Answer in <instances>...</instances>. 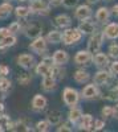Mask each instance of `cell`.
<instances>
[{
    "label": "cell",
    "instance_id": "obj_1",
    "mask_svg": "<svg viewBox=\"0 0 118 132\" xmlns=\"http://www.w3.org/2000/svg\"><path fill=\"white\" fill-rule=\"evenodd\" d=\"M84 37V33L77 28H67L62 30V44L67 46H70V45H76V44H78Z\"/></svg>",
    "mask_w": 118,
    "mask_h": 132
},
{
    "label": "cell",
    "instance_id": "obj_2",
    "mask_svg": "<svg viewBox=\"0 0 118 132\" xmlns=\"http://www.w3.org/2000/svg\"><path fill=\"white\" fill-rule=\"evenodd\" d=\"M61 98H62V102L67 107H74V106H78L80 101H81V93L73 87H65L61 93Z\"/></svg>",
    "mask_w": 118,
    "mask_h": 132
},
{
    "label": "cell",
    "instance_id": "obj_3",
    "mask_svg": "<svg viewBox=\"0 0 118 132\" xmlns=\"http://www.w3.org/2000/svg\"><path fill=\"white\" fill-rule=\"evenodd\" d=\"M80 93H81V99H84V101H95V99L102 98L100 86L95 85L94 82L85 83V86L82 87Z\"/></svg>",
    "mask_w": 118,
    "mask_h": 132
},
{
    "label": "cell",
    "instance_id": "obj_4",
    "mask_svg": "<svg viewBox=\"0 0 118 132\" xmlns=\"http://www.w3.org/2000/svg\"><path fill=\"white\" fill-rule=\"evenodd\" d=\"M104 42H105V36H104V33H102V30L101 32H95V33H93V35H90L89 36V40H88V50L89 52H92L93 54H95V53H98V52H101V48H102V45H104Z\"/></svg>",
    "mask_w": 118,
    "mask_h": 132
},
{
    "label": "cell",
    "instance_id": "obj_5",
    "mask_svg": "<svg viewBox=\"0 0 118 132\" xmlns=\"http://www.w3.org/2000/svg\"><path fill=\"white\" fill-rule=\"evenodd\" d=\"M114 78L115 77L110 73L109 69H98L97 73H95L94 77H93V82L95 85H98L100 87H106L113 82Z\"/></svg>",
    "mask_w": 118,
    "mask_h": 132
},
{
    "label": "cell",
    "instance_id": "obj_6",
    "mask_svg": "<svg viewBox=\"0 0 118 132\" xmlns=\"http://www.w3.org/2000/svg\"><path fill=\"white\" fill-rule=\"evenodd\" d=\"M29 8L32 13L47 16L50 12V3L48 0H29Z\"/></svg>",
    "mask_w": 118,
    "mask_h": 132
},
{
    "label": "cell",
    "instance_id": "obj_7",
    "mask_svg": "<svg viewBox=\"0 0 118 132\" xmlns=\"http://www.w3.org/2000/svg\"><path fill=\"white\" fill-rule=\"evenodd\" d=\"M48 41L45 37H37V38H33L32 40V42L29 44V50L33 52L36 54H39V56H45L47 52H48Z\"/></svg>",
    "mask_w": 118,
    "mask_h": 132
},
{
    "label": "cell",
    "instance_id": "obj_8",
    "mask_svg": "<svg viewBox=\"0 0 118 132\" xmlns=\"http://www.w3.org/2000/svg\"><path fill=\"white\" fill-rule=\"evenodd\" d=\"M73 62L77 66H88L93 63V53L89 52L88 49H82L78 50L73 57Z\"/></svg>",
    "mask_w": 118,
    "mask_h": 132
},
{
    "label": "cell",
    "instance_id": "obj_9",
    "mask_svg": "<svg viewBox=\"0 0 118 132\" xmlns=\"http://www.w3.org/2000/svg\"><path fill=\"white\" fill-rule=\"evenodd\" d=\"M110 17H112V11L110 8L108 7H100L94 13V20L97 24H101V25H106L110 21Z\"/></svg>",
    "mask_w": 118,
    "mask_h": 132
},
{
    "label": "cell",
    "instance_id": "obj_10",
    "mask_svg": "<svg viewBox=\"0 0 118 132\" xmlns=\"http://www.w3.org/2000/svg\"><path fill=\"white\" fill-rule=\"evenodd\" d=\"M16 61H17V65L20 66V68H23L24 70H31V69H33L35 66H36L35 57L32 56V54H29V53L20 54Z\"/></svg>",
    "mask_w": 118,
    "mask_h": 132
},
{
    "label": "cell",
    "instance_id": "obj_11",
    "mask_svg": "<svg viewBox=\"0 0 118 132\" xmlns=\"http://www.w3.org/2000/svg\"><path fill=\"white\" fill-rule=\"evenodd\" d=\"M47 106H48V99L41 94H36L31 101V108H32L33 112L44 111V110L47 108Z\"/></svg>",
    "mask_w": 118,
    "mask_h": 132
},
{
    "label": "cell",
    "instance_id": "obj_12",
    "mask_svg": "<svg viewBox=\"0 0 118 132\" xmlns=\"http://www.w3.org/2000/svg\"><path fill=\"white\" fill-rule=\"evenodd\" d=\"M23 32H24L25 37H28L29 40H33V38L42 36V25L39 23H31V24H27Z\"/></svg>",
    "mask_w": 118,
    "mask_h": 132
},
{
    "label": "cell",
    "instance_id": "obj_13",
    "mask_svg": "<svg viewBox=\"0 0 118 132\" xmlns=\"http://www.w3.org/2000/svg\"><path fill=\"white\" fill-rule=\"evenodd\" d=\"M110 56L108 53H102V52H98L93 54V63L95 68L98 69H108L109 65H110Z\"/></svg>",
    "mask_w": 118,
    "mask_h": 132
},
{
    "label": "cell",
    "instance_id": "obj_14",
    "mask_svg": "<svg viewBox=\"0 0 118 132\" xmlns=\"http://www.w3.org/2000/svg\"><path fill=\"white\" fill-rule=\"evenodd\" d=\"M52 24H53L55 28L64 30V29H67V28H69L72 25V17L69 15H67V13H60V15L53 17Z\"/></svg>",
    "mask_w": 118,
    "mask_h": 132
},
{
    "label": "cell",
    "instance_id": "obj_15",
    "mask_svg": "<svg viewBox=\"0 0 118 132\" xmlns=\"http://www.w3.org/2000/svg\"><path fill=\"white\" fill-rule=\"evenodd\" d=\"M92 16H93V11H92L89 4H80V5L76 7V9H74V17L78 21L92 19Z\"/></svg>",
    "mask_w": 118,
    "mask_h": 132
},
{
    "label": "cell",
    "instance_id": "obj_16",
    "mask_svg": "<svg viewBox=\"0 0 118 132\" xmlns=\"http://www.w3.org/2000/svg\"><path fill=\"white\" fill-rule=\"evenodd\" d=\"M78 29L84 33V36H90V35H93V33H95L98 30L97 29V23H94L92 19H86V20L80 21Z\"/></svg>",
    "mask_w": 118,
    "mask_h": 132
},
{
    "label": "cell",
    "instance_id": "obj_17",
    "mask_svg": "<svg viewBox=\"0 0 118 132\" xmlns=\"http://www.w3.org/2000/svg\"><path fill=\"white\" fill-rule=\"evenodd\" d=\"M102 33L105 36V40H118V23H109L106 24L102 29Z\"/></svg>",
    "mask_w": 118,
    "mask_h": 132
},
{
    "label": "cell",
    "instance_id": "obj_18",
    "mask_svg": "<svg viewBox=\"0 0 118 132\" xmlns=\"http://www.w3.org/2000/svg\"><path fill=\"white\" fill-rule=\"evenodd\" d=\"M93 124H94V118L92 114H84L81 120L77 124V128L80 131H88V132H93Z\"/></svg>",
    "mask_w": 118,
    "mask_h": 132
},
{
    "label": "cell",
    "instance_id": "obj_19",
    "mask_svg": "<svg viewBox=\"0 0 118 132\" xmlns=\"http://www.w3.org/2000/svg\"><path fill=\"white\" fill-rule=\"evenodd\" d=\"M52 57H53V61H55V65H60V66L67 65L70 60L69 53L67 50H64V49H57L52 54Z\"/></svg>",
    "mask_w": 118,
    "mask_h": 132
},
{
    "label": "cell",
    "instance_id": "obj_20",
    "mask_svg": "<svg viewBox=\"0 0 118 132\" xmlns=\"http://www.w3.org/2000/svg\"><path fill=\"white\" fill-rule=\"evenodd\" d=\"M90 78H92L90 73H89L86 69H84V68H80V69H77L76 71L73 73V79H74V82H77V83H80V85L88 83V82L90 81Z\"/></svg>",
    "mask_w": 118,
    "mask_h": 132
},
{
    "label": "cell",
    "instance_id": "obj_21",
    "mask_svg": "<svg viewBox=\"0 0 118 132\" xmlns=\"http://www.w3.org/2000/svg\"><path fill=\"white\" fill-rule=\"evenodd\" d=\"M41 89H42V91H45V93H53V91L57 89V81L53 78L52 75L42 77Z\"/></svg>",
    "mask_w": 118,
    "mask_h": 132
},
{
    "label": "cell",
    "instance_id": "obj_22",
    "mask_svg": "<svg viewBox=\"0 0 118 132\" xmlns=\"http://www.w3.org/2000/svg\"><path fill=\"white\" fill-rule=\"evenodd\" d=\"M84 112H82V110L78 107V106H74V107H70L69 108V112H68V120L73 124V126H77L78 122L81 120Z\"/></svg>",
    "mask_w": 118,
    "mask_h": 132
},
{
    "label": "cell",
    "instance_id": "obj_23",
    "mask_svg": "<svg viewBox=\"0 0 118 132\" xmlns=\"http://www.w3.org/2000/svg\"><path fill=\"white\" fill-rule=\"evenodd\" d=\"M16 42H17L16 35H9V36H7V37L0 38V53H5L7 49L15 46Z\"/></svg>",
    "mask_w": 118,
    "mask_h": 132
},
{
    "label": "cell",
    "instance_id": "obj_24",
    "mask_svg": "<svg viewBox=\"0 0 118 132\" xmlns=\"http://www.w3.org/2000/svg\"><path fill=\"white\" fill-rule=\"evenodd\" d=\"M31 124H32V123H31L29 119L21 118V119L17 120V122H13V128H12V131H16V132H19V131H21V132H29V131H32Z\"/></svg>",
    "mask_w": 118,
    "mask_h": 132
},
{
    "label": "cell",
    "instance_id": "obj_25",
    "mask_svg": "<svg viewBox=\"0 0 118 132\" xmlns=\"http://www.w3.org/2000/svg\"><path fill=\"white\" fill-rule=\"evenodd\" d=\"M45 38L49 44H60V42H62V32H60V29H57V28L52 29L48 32Z\"/></svg>",
    "mask_w": 118,
    "mask_h": 132
},
{
    "label": "cell",
    "instance_id": "obj_26",
    "mask_svg": "<svg viewBox=\"0 0 118 132\" xmlns=\"http://www.w3.org/2000/svg\"><path fill=\"white\" fill-rule=\"evenodd\" d=\"M48 122L50 123V126H58L62 120V112L60 110H52V111L48 112L47 115Z\"/></svg>",
    "mask_w": 118,
    "mask_h": 132
},
{
    "label": "cell",
    "instance_id": "obj_27",
    "mask_svg": "<svg viewBox=\"0 0 118 132\" xmlns=\"http://www.w3.org/2000/svg\"><path fill=\"white\" fill-rule=\"evenodd\" d=\"M35 71H36V74L40 75V77H48V75H52V68H49V66L45 65L42 61L39 62V63H36V66H35Z\"/></svg>",
    "mask_w": 118,
    "mask_h": 132
},
{
    "label": "cell",
    "instance_id": "obj_28",
    "mask_svg": "<svg viewBox=\"0 0 118 132\" xmlns=\"http://www.w3.org/2000/svg\"><path fill=\"white\" fill-rule=\"evenodd\" d=\"M31 8L29 7H24V5H19L15 8V15L19 20H27L31 15Z\"/></svg>",
    "mask_w": 118,
    "mask_h": 132
},
{
    "label": "cell",
    "instance_id": "obj_29",
    "mask_svg": "<svg viewBox=\"0 0 118 132\" xmlns=\"http://www.w3.org/2000/svg\"><path fill=\"white\" fill-rule=\"evenodd\" d=\"M12 11H15V9H13L12 4H11V2H4L3 4H0V19L4 20V19L9 17Z\"/></svg>",
    "mask_w": 118,
    "mask_h": 132
},
{
    "label": "cell",
    "instance_id": "obj_30",
    "mask_svg": "<svg viewBox=\"0 0 118 132\" xmlns=\"http://www.w3.org/2000/svg\"><path fill=\"white\" fill-rule=\"evenodd\" d=\"M102 99H106V101H110V102L117 103L118 102V86L109 89L108 91L105 93V95H102Z\"/></svg>",
    "mask_w": 118,
    "mask_h": 132
},
{
    "label": "cell",
    "instance_id": "obj_31",
    "mask_svg": "<svg viewBox=\"0 0 118 132\" xmlns=\"http://www.w3.org/2000/svg\"><path fill=\"white\" fill-rule=\"evenodd\" d=\"M52 77L55 78L56 81H61L64 77H65V69L60 65H55L52 68Z\"/></svg>",
    "mask_w": 118,
    "mask_h": 132
},
{
    "label": "cell",
    "instance_id": "obj_32",
    "mask_svg": "<svg viewBox=\"0 0 118 132\" xmlns=\"http://www.w3.org/2000/svg\"><path fill=\"white\" fill-rule=\"evenodd\" d=\"M101 118L105 120L114 118V106H104L101 108Z\"/></svg>",
    "mask_w": 118,
    "mask_h": 132
},
{
    "label": "cell",
    "instance_id": "obj_33",
    "mask_svg": "<svg viewBox=\"0 0 118 132\" xmlns=\"http://www.w3.org/2000/svg\"><path fill=\"white\" fill-rule=\"evenodd\" d=\"M50 123L48 122V119L45 120H39L35 126V131H39V132H48L50 129Z\"/></svg>",
    "mask_w": 118,
    "mask_h": 132
},
{
    "label": "cell",
    "instance_id": "obj_34",
    "mask_svg": "<svg viewBox=\"0 0 118 132\" xmlns=\"http://www.w3.org/2000/svg\"><path fill=\"white\" fill-rule=\"evenodd\" d=\"M108 54L112 60H118V42H113L108 48Z\"/></svg>",
    "mask_w": 118,
    "mask_h": 132
},
{
    "label": "cell",
    "instance_id": "obj_35",
    "mask_svg": "<svg viewBox=\"0 0 118 132\" xmlns=\"http://www.w3.org/2000/svg\"><path fill=\"white\" fill-rule=\"evenodd\" d=\"M8 28H9V30H11L12 35H19L21 30H24V28H23V25H21L20 21H13V23H11Z\"/></svg>",
    "mask_w": 118,
    "mask_h": 132
},
{
    "label": "cell",
    "instance_id": "obj_36",
    "mask_svg": "<svg viewBox=\"0 0 118 132\" xmlns=\"http://www.w3.org/2000/svg\"><path fill=\"white\" fill-rule=\"evenodd\" d=\"M11 87H12V82L7 78V75L0 77V89L4 91H8V90H11Z\"/></svg>",
    "mask_w": 118,
    "mask_h": 132
},
{
    "label": "cell",
    "instance_id": "obj_37",
    "mask_svg": "<svg viewBox=\"0 0 118 132\" xmlns=\"http://www.w3.org/2000/svg\"><path fill=\"white\" fill-rule=\"evenodd\" d=\"M17 82H19V85H21V86H28V85L32 82V77H31V74H28V73L20 74V77L17 78Z\"/></svg>",
    "mask_w": 118,
    "mask_h": 132
},
{
    "label": "cell",
    "instance_id": "obj_38",
    "mask_svg": "<svg viewBox=\"0 0 118 132\" xmlns=\"http://www.w3.org/2000/svg\"><path fill=\"white\" fill-rule=\"evenodd\" d=\"M106 126V120L105 119H94V124H93V132H97V131H102Z\"/></svg>",
    "mask_w": 118,
    "mask_h": 132
},
{
    "label": "cell",
    "instance_id": "obj_39",
    "mask_svg": "<svg viewBox=\"0 0 118 132\" xmlns=\"http://www.w3.org/2000/svg\"><path fill=\"white\" fill-rule=\"evenodd\" d=\"M72 123L69 122V120H68V122H65V123H60L58 124V127H57V132H72L73 131V128H72Z\"/></svg>",
    "mask_w": 118,
    "mask_h": 132
},
{
    "label": "cell",
    "instance_id": "obj_40",
    "mask_svg": "<svg viewBox=\"0 0 118 132\" xmlns=\"http://www.w3.org/2000/svg\"><path fill=\"white\" fill-rule=\"evenodd\" d=\"M108 69L110 70V73H112L114 77H118V60H113V61L110 62V65H109Z\"/></svg>",
    "mask_w": 118,
    "mask_h": 132
},
{
    "label": "cell",
    "instance_id": "obj_41",
    "mask_svg": "<svg viewBox=\"0 0 118 132\" xmlns=\"http://www.w3.org/2000/svg\"><path fill=\"white\" fill-rule=\"evenodd\" d=\"M77 4H78V0H62V5L65 8L77 7Z\"/></svg>",
    "mask_w": 118,
    "mask_h": 132
},
{
    "label": "cell",
    "instance_id": "obj_42",
    "mask_svg": "<svg viewBox=\"0 0 118 132\" xmlns=\"http://www.w3.org/2000/svg\"><path fill=\"white\" fill-rule=\"evenodd\" d=\"M9 35H12L9 30V28H0V38H3V37H7Z\"/></svg>",
    "mask_w": 118,
    "mask_h": 132
},
{
    "label": "cell",
    "instance_id": "obj_43",
    "mask_svg": "<svg viewBox=\"0 0 118 132\" xmlns=\"http://www.w3.org/2000/svg\"><path fill=\"white\" fill-rule=\"evenodd\" d=\"M0 71H2V75H8L9 74V68L7 65H0Z\"/></svg>",
    "mask_w": 118,
    "mask_h": 132
},
{
    "label": "cell",
    "instance_id": "obj_44",
    "mask_svg": "<svg viewBox=\"0 0 118 132\" xmlns=\"http://www.w3.org/2000/svg\"><path fill=\"white\" fill-rule=\"evenodd\" d=\"M110 11H112V16H114V17L118 19V4H114V5L110 8Z\"/></svg>",
    "mask_w": 118,
    "mask_h": 132
},
{
    "label": "cell",
    "instance_id": "obj_45",
    "mask_svg": "<svg viewBox=\"0 0 118 132\" xmlns=\"http://www.w3.org/2000/svg\"><path fill=\"white\" fill-rule=\"evenodd\" d=\"M48 2L50 3L52 7H58V5L62 4V0H48Z\"/></svg>",
    "mask_w": 118,
    "mask_h": 132
},
{
    "label": "cell",
    "instance_id": "obj_46",
    "mask_svg": "<svg viewBox=\"0 0 118 132\" xmlns=\"http://www.w3.org/2000/svg\"><path fill=\"white\" fill-rule=\"evenodd\" d=\"M5 98H7V91H4V90L0 89V102H3Z\"/></svg>",
    "mask_w": 118,
    "mask_h": 132
},
{
    "label": "cell",
    "instance_id": "obj_47",
    "mask_svg": "<svg viewBox=\"0 0 118 132\" xmlns=\"http://www.w3.org/2000/svg\"><path fill=\"white\" fill-rule=\"evenodd\" d=\"M114 119L118 120V102H117L115 106H114Z\"/></svg>",
    "mask_w": 118,
    "mask_h": 132
},
{
    "label": "cell",
    "instance_id": "obj_48",
    "mask_svg": "<svg viewBox=\"0 0 118 132\" xmlns=\"http://www.w3.org/2000/svg\"><path fill=\"white\" fill-rule=\"evenodd\" d=\"M100 0H86V4H89V5H93V4H95V3H98Z\"/></svg>",
    "mask_w": 118,
    "mask_h": 132
},
{
    "label": "cell",
    "instance_id": "obj_49",
    "mask_svg": "<svg viewBox=\"0 0 118 132\" xmlns=\"http://www.w3.org/2000/svg\"><path fill=\"white\" fill-rule=\"evenodd\" d=\"M4 114V104L3 102H0V115H3Z\"/></svg>",
    "mask_w": 118,
    "mask_h": 132
},
{
    "label": "cell",
    "instance_id": "obj_50",
    "mask_svg": "<svg viewBox=\"0 0 118 132\" xmlns=\"http://www.w3.org/2000/svg\"><path fill=\"white\" fill-rule=\"evenodd\" d=\"M17 2H20V3H23V2H28V0H17Z\"/></svg>",
    "mask_w": 118,
    "mask_h": 132
},
{
    "label": "cell",
    "instance_id": "obj_51",
    "mask_svg": "<svg viewBox=\"0 0 118 132\" xmlns=\"http://www.w3.org/2000/svg\"><path fill=\"white\" fill-rule=\"evenodd\" d=\"M5 2H12V0H5Z\"/></svg>",
    "mask_w": 118,
    "mask_h": 132
},
{
    "label": "cell",
    "instance_id": "obj_52",
    "mask_svg": "<svg viewBox=\"0 0 118 132\" xmlns=\"http://www.w3.org/2000/svg\"><path fill=\"white\" fill-rule=\"evenodd\" d=\"M106 2H112V0H106Z\"/></svg>",
    "mask_w": 118,
    "mask_h": 132
},
{
    "label": "cell",
    "instance_id": "obj_53",
    "mask_svg": "<svg viewBox=\"0 0 118 132\" xmlns=\"http://www.w3.org/2000/svg\"><path fill=\"white\" fill-rule=\"evenodd\" d=\"M0 77H2V71H0Z\"/></svg>",
    "mask_w": 118,
    "mask_h": 132
},
{
    "label": "cell",
    "instance_id": "obj_54",
    "mask_svg": "<svg viewBox=\"0 0 118 132\" xmlns=\"http://www.w3.org/2000/svg\"><path fill=\"white\" fill-rule=\"evenodd\" d=\"M117 86H118V83H117Z\"/></svg>",
    "mask_w": 118,
    "mask_h": 132
}]
</instances>
